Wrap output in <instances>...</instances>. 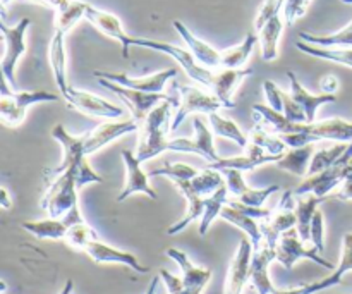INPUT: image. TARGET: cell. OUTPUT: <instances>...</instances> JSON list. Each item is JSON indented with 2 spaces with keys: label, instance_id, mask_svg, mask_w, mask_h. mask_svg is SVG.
<instances>
[{
  "label": "cell",
  "instance_id": "ee69618b",
  "mask_svg": "<svg viewBox=\"0 0 352 294\" xmlns=\"http://www.w3.org/2000/svg\"><path fill=\"white\" fill-rule=\"evenodd\" d=\"M250 141L251 143L258 145V147L265 148L268 154H274V155H284L287 151V145L285 141L282 140L278 134L270 133V131L263 129V127H254L250 134Z\"/></svg>",
  "mask_w": 352,
  "mask_h": 294
},
{
  "label": "cell",
  "instance_id": "484cf974",
  "mask_svg": "<svg viewBox=\"0 0 352 294\" xmlns=\"http://www.w3.org/2000/svg\"><path fill=\"white\" fill-rule=\"evenodd\" d=\"M305 131L311 134L315 141L330 140L339 141V143H351L352 141V123L340 119V117L306 123Z\"/></svg>",
  "mask_w": 352,
  "mask_h": 294
},
{
  "label": "cell",
  "instance_id": "8d00e7d4",
  "mask_svg": "<svg viewBox=\"0 0 352 294\" xmlns=\"http://www.w3.org/2000/svg\"><path fill=\"white\" fill-rule=\"evenodd\" d=\"M258 43L256 34L250 33L239 45L222 50V61H220V69H241L250 59L254 45Z\"/></svg>",
  "mask_w": 352,
  "mask_h": 294
},
{
  "label": "cell",
  "instance_id": "5b68a950",
  "mask_svg": "<svg viewBox=\"0 0 352 294\" xmlns=\"http://www.w3.org/2000/svg\"><path fill=\"white\" fill-rule=\"evenodd\" d=\"M31 21L28 17H23L17 24H14L12 28L7 26L6 23L0 24L3 34V41H6V52H3L2 57V74H3V83L12 88H16V67L19 59L26 54V31L30 28Z\"/></svg>",
  "mask_w": 352,
  "mask_h": 294
},
{
  "label": "cell",
  "instance_id": "ba28073f",
  "mask_svg": "<svg viewBox=\"0 0 352 294\" xmlns=\"http://www.w3.org/2000/svg\"><path fill=\"white\" fill-rule=\"evenodd\" d=\"M294 191H285L282 195L280 203L277 209L272 210V216L268 219L261 220V233H263V241L270 248H277L278 240L285 231L292 229L298 226V216H296V205L292 200Z\"/></svg>",
  "mask_w": 352,
  "mask_h": 294
},
{
  "label": "cell",
  "instance_id": "f1b7e54d",
  "mask_svg": "<svg viewBox=\"0 0 352 294\" xmlns=\"http://www.w3.org/2000/svg\"><path fill=\"white\" fill-rule=\"evenodd\" d=\"M48 55H50V65L54 71L55 85H57L58 93L65 95L69 90L67 83V54H65V33L55 30L54 36H52L50 48H48Z\"/></svg>",
  "mask_w": 352,
  "mask_h": 294
},
{
  "label": "cell",
  "instance_id": "74e56055",
  "mask_svg": "<svg viewBox=\"0 0 352 294\" xmlns=\"http://www.w3.org/2000/svg\"><path fill=\"white\" fill-rule=\"evenodd\" d=\"M210 127H212L213 134L220 138H227V140H232L239 145L241 148H246L250 145V138L244 134V131L237 126L234 120L227 119V117L220 116L219 112L208 114Z\"/></svg>",
  "mask_w": 352,
  "mask_h": 294
},
{
  "label": "cell",
  "instance_id": "277c9868",
  "mask_svg": "<svg viewBox=\"0 0 352 294\" xmlns=\"http://www.w3.org/2000/svg\"><path fill=\"white\" fill-rule=\"evenodd\" d=\"M275 258H277L278 264L284 269H287V271H291L296 265V262L301 260V258H308V260L322 265L327 271H336V267H333L330 262H327L325 258L322 257V253H320L313 244L308 246V244L301 240V236H299L296 227H292V229L285 231V233L282 234L280 240H278L277 243V248H275Z\"/></svg>",
  "mask_w": 352,
  "mask_h": 294
},
{
  "label": "cell",
  "instance_id": "be15d7a7",
  "mask_svg": "<svg viewBox=\"0 0 352 294\" xmlns=\"http://www.w3.org/2000/svg\"><path fill=\"white\" fill-rule=\"evenodd\" d=\"M340 2H344V3H351V6H352V0H340Z\"/></svg>",
  "mask_w": 352,
  "mask_h": 294
},
{
  "label": "cell",
  "instance_id": "44dd1931",
  "mask_svg": "<svg viewBox=\"0 0 352 294\" xmlns=\"http://www.w3.org/2000/svg\"><path fill=\"white\" fill-rule=\"evenodd\" d=\"M253 74V69H217L215 76H213V81L210 90H212V95H215L220 102L223 103L226 109H234L236 102L232 100L234 92L237 90V86L243 83L244 78Z\"/></svg>",
  "mask_w": 352,
  "mask_h": 294
},
{
  "label": "cell",
  "instance_id": "c3c4849f",
  "mask_svg": "<svg viewBox=\"0 0 352 294\" xmlns=\"http://www.w3.org/2000/svg\"><path fill=\"white\" fill-rule=\"evenodd\" d=\"M284 3L285 0H265V2L261 3L260 10H258L256 21H254V28H256V31H260L268 21L280 16V10H284Z\"/></svg>",
  "mask_w": 352,
  "mask_h": 294
},
{
  "label": "cell",
  "instance_id": "6da1fadb",
  "mask_svg": "<svg viewBox=\"0 0 352 294\" xmlns=\"http://www.w3.org/2000/svg\"><path fill=\"white\" fill-rule=\"evenodd\" d=\"M179 105L177 100H168V102H162L148 114V117L143 123V133H141L140 143L136 148V157L141 162H146L150 158L157 157V155L168 151V140L167 133V123L170 114V107Z\"/></svg>",
  "mask_w": 352,
  "mask_h": 294
},
{
  "label": "cell",
  "instance_id": "30bf717a",
  "mask_svg": "<svg viewBox=\"0 0 352 294\" xmlns=\"http://www.w3.org/2000/svg\"><path fill=\"white\" fill-rule=\"evenodd\" d=\"M195 124V138H175L168 140V151H182V154H195L205 158L208 164L219 162L220 155L217 154L215 143H213V131L206 127L199 117L192 119Z\"/></svg>",
  "mask_w": 352,
  "mask_h": 294
},
{
  "label": "cell",
  "instance_id": "7a4b0ae2",
  "mask_svg": "<svg viewBox=\"0 0 352 294\" xmlns=\"http://www.w3.org/2000/svg\"><path fill=\"white\" fill-rule=\"evenodd\" d=\"M78 167V165H76ZM76 167L67 169L60 174L48 178V189L41 198V209L48 213L52 219H64L72 209L79 207L78 200V178H76Z\"/></svg>",
  "mask_w": 352,
  "mask_h": 294
},
{
  "label": "cell",
  "instance_id": "7c38bea8",
  "mask_svg": "<svg viewBox=\"0 0 352 294\" xmlns=\"http://www.w3.org/2000/svg\"><path fill=\"white\" fill-rule=\"evenodd\" d=\"M140 126L141 124L134 117L124 120H107V123L100 124V126H96L89 133L82 134V138H85V154L93 155L95 151L102 150L103 147L116 141L117 138L136 133Z\"/></svg>",
  "mask_w": 352,
  "mask_h": 294
},
{
  "label": "cell",
  "instance_id": "9c48e42d",
  "mask_svg": "<svg viewBox=\"0 0 352 294\" xmlns=\"http://www.w3.org/2000/svg\"><path fill=\"white\" fill-rule=\"evenodd\" d=\"M65 100L67 107L78 110V112L86 114L91 117H103V119H119L124 116L122 107L116 105V103L109 102V100L102 98V96L95 95L86 90H78L69 86L67 93L62 95Z\"/></svg>",
  "mask_w": 352,
  "mask_h": 294
},
{
  "label": "cell",
  "instance_id": "d6986e66",
  "mask_svg": "<svg viewBox=\"0 0 352 294\" xmlns=\"http://www.w3.org/2000/svg\"><path fill=\"white\" fill-rule=\"evenodd\" d=\"M284 155H274L268 154L265 148L258 147V145L251 143L246 147V155H241V157H232V158H220L215 164H210V169H215V171H223V169H237L241 172H250L254 171L256 167L265 164H272L275 162L277 164Z\"/></svg>",
  "mask_w": 352,
  "mask_h": 294
},
{
  "label": "cell",
  "instance_id": "d6a6232c",
  "mask_svg": "<svg viewBox=\"0 0 352 294\" xmlns=\"http://www.w3.org/2000/svg\"><path fill=\"white\" fill-rule=\"evenodd\" d=\"M284 21L280 16L268 21L260 31H258V41L261 45V57L263 61L272 62L278 57V41H280Z\"/></svg>",
  "mask_w": 352,
  "mask_h": 294
},
{
  "label": "cell",
  "instance_id": "60d3db41",
  "mask_svg": "<svg viewBox=\"0 0 352 294\" xmlns=\"http://www.w3.org/2000/svg\"><path fill=\"white\" fill-rule=\"evenodd\" d=\"M352 272V233L346 234L342 240V255H340L339 265L336 267V271H332V274L327 275L322 279V284L325 289L333 288V286H339L342 282V277Z\"/></svg>",
  "mask_w": 352,
  "mask_h": 294
},
{
  "label": "cell",
  "instance_id": "11a10c76",
  "mask_svg": "<svg viewBox=\"0 0 352 294\" xmlns=\"http://www.w3.org/2000/svg\"><path fill=\"white\" fill-rule=\"evenodd\" d=\"M339 86H340L339 79H337L333 74L323 76L322 81H320V90H322L323 95H336Z\"/></svg>",
  "mask_w": 352,
  "mask_h": 294
},
{
  "label": "cell",
  "instance_id": "52a82bcc",
  "mask_svg": "<svg viewBox=\"0 0 352 294\" xmlns=\"http://www.w3.org/2000/svg\"><path fill=\"white\" fill-rule=\"evenodd\" d=\"M179 105L177 112L174 114V119H172L170 127L168 129L175 131L179 127V124L189 116V114H212L219 112V109H222L223 103L217 98L215 95H210V93L201 92L199 88L195 86H179Z\"/></svg>",
  "mask_w": 352,
  "mask_h": 294
},
{
  "label": "cell",
  "instance_id": "7402d4cb",
  "mask_svg": "<svg viewBox=\"0 0 352 294\" xmlns=\"http://www.w3.org/2000/svg\"><path fill=\"white\" fill-rule=\"evenodd\" d=\"M172 26H174V30L177 31L179 36L184 40V43L188 45L189 52L195 55L196 61H198L199 64L205 65V67H208V69H220L222 52L217 50V48H213L212 45L206 43L205 40H201V38L196 36V34L192 33V31L189 30L184 23H181V21H174V23H172Z\"/></svg>",
  "mask_w": 352,
  "mask_h": 294
},
{
  "label": "cell",
  "instance_id": "681fc988",
  "mask_svg": "<svg viewBox=\"0 0 352 294\" xmlns=\"http://www.w3.org/2000/svg\"><path fill=\"white\" fill-rule=\"evenodd\" d=\"M160 279L164 281L165 288H167L168 294H201L203 289H195V288H188L182 281V277H177V275H172L170 272L162 269L160 271Z\"/></svg>",
  "mask_w": 352,
  "mask_h": 294
},
{
  "label": "cell",
  "instance_id": "e0dca14e",
  "mask_svg": "<svg viewBox=\"0 0 352 294\" xmlns=\"http://www.w3.org/2000/svg\"><path fill=\"white\" fill-rule=\"evenodd\" d=\"M85 19L89 21V23H91L96 30L102 31L105 36L119 41L120 47H122V55L124 57H129V48L133 47V36L124 31L122 23H120V19L116 16V14L107 12V10H102V9H96V7L93 6H88Z\"/></svg>",
  "mask_w": 352,
  "mask_h": 294
},
{
  "label": "cell",
  "instance_id": "680465c9",
  "mask_svg": "<svg viewBox=\"0 0 352 294\" xmlns=\"http://www.w3.org/2000/svg\"><path fill=\"white\" fill-rule=\"evenodd\" d=\"M0 203H2V209L3 210H9L12 207V200H10L9 191L6 188L0 189Z\"/></svg>",
  "mask_w": 352,
  "mask_h": 294
},
{
  "label": "cell",
  "instance_id": "f6af8a7d",
  "mask_svg": "<svg viewBox=\"0 0 352 294\" xmlns=\"http://www.w3.org/2000/svg\"><path fill=\"white\" fill-rule=\"evenodd\" d=\"M96 240H100L98 234H96V231L93 229L91 226H88V224H86V220L85 222H79V224H76V226L69 227L67 234H65V238H64V241L69 244V246L76 248V250H81V251L85 250V248L88 246L91 241H96Z\"/></svg>",
  "mask_w": 352,
  "mask_h": 294
},
{
  "label": "cell",
  "instance_id": "7dc6e473",
  "mask_svg": "<svg viewBox=\"0 0 352 294\" xmlns=\"http://www.w3.org/2000/svg\"><path fill=\"white\" fill-rule=\"evenodd\" d=\"M198 169L191 167L188 164H167L160 169H153V171L148 172L150 178H158V176H167L172 181H177V179H192L198 174Z\"/></svg>",
  "mask_w": 352,
  "mask_h": 294
},
{
  "label": "cell",
  "instance_id": "94428289",
  "mask_svg": "<svg viewBox=\"0 0 352 294\" xmlns=\"http://www.w3.org/2000/svg\"><path fill=\"white\" fill-rule=\"evenodd\" d=\"M158 282H160V275H157V277H153V281H151V284L148 286L146 293H144V294H155V291H157Z\"/></svg>",
  "mask_w": 352,
  "mask_h": 294
},
{
  "label": "cell",
  "instance_id": "f35d334b",
  "mask_svg": "<svg viewBox=\"0 0 352 294\" xmlns=\"http://www.w3.org/2000/svg\"><path fill=\"white\" fill-rule=\"evenodd\" d=\"M302 41L311 45H318V47H346L352 48V21L342 30L336 31V33L330 34H315L308 33V31H302L299 34Z\"/></svg>",
  "mask_w": 352,
  "mask_h": 294
},
{
  "label": "cell",
  "instance_id": "2e32d148",
  "mask_svg": "<svg viewBox=\"0 0 352 294\" xmlns=\"http://www.w3.org/2000/svg\"><path fill=\"white\" fill-rule=\"evenodd\" d=\"M253 253H254L253 243H251L250 238L244 236L243 240H241L239 248H237L232 262H230L229 272H227L226 294H243L248 281H250Z\"/></svg>",
  "mask_w": 352,
  "mask_h": 294
},
{
  "label": "cell",
  "instance_id": "d4e9b609",
  "mask_svg": "<svg viewBox=\"0 0 352 294\" xmlns=\"http://www.w3.org/2000/svg\"><path fill=\"white\" fill-rule=\"evenodd\" d=\"M254 119H256V126L263 127V129L270 131V133L278 134H291V133H299V131H305L306 123H292L282 112L272 109L270 105H253Z\"/></svg>",
  "mask_w": 352,
  "mask_h": 294
},
{
  "label": "cell",
  "instance_id": "6125c7cd",
  "mask_svg": "<svg viewBox=\"0 0 352 294\" xmlns=\"http://www.w3.org/2000/svg\"><path fill=\"white\" fill-rule=\"evenodd\" d=\"M72 289H74V282H72L71 279H69V281L64 284V288H62V291L58 293V294H71Z\"/></svg>",
  "mask_w": 352,
  "mask_h": 294
},
{
  "label": "cell",
  "instance_id": "f907efd6",
  "mask_svg": "<svg viewBox=\"0 0 352 294\" xmlns=\"http://www.w3.org/2000/svg\"><path fill=\"white\" fill-rule=\"evenodd\" d=\"M309 243L320 253H323V250H325V219H323V212L320 209L316 210L315 217L311 220V240H309Z\"/></svg>",
  "mask_w": 352,
  "mask_h": 294
},
{
  "label": "cell",
  "instance_id": "b9f144b4",
  "mask_svg": "<svg viewBox=\"0 0 352 294\" xmlns=\"http://www.w3.org/2000/svg\"><path fill=\"white\" fill-rule=\"evenodd\" d=\"M347 145L349 143H337V145H332V147H329V148L316 150L315 155H313V158H311V164H309L308 176L316 174V172H322V171H325V169L332 167V165L336 164L340 157H342V154L346 151Z\"/></svg>",
  "mask_w": 352,
  "mask_h": 294
},
{
  "label": "cell",
  "instance_id": "816d5d0a",
  "mask_svg": "<svg viewBox=\"0 0 352 294\" xmlns=\"http://www.w3.org/2000/svg\"><path fill=\"white\" fill-rule=\"evenodd\" d=\"M282 100H284V110H282V114H284L289 120H292V123H308L305 109H302L301 103H298L292 98L291 93L284 92Z\"/></svg>",
  "mask_w": 352,
  "mask_h": 294
},
{
  "label": "cell",
  "instance_id": "4fadbf2b",
  "mask_svg": "<svg viewBox=\"0 0 352 294\" xmlns=\"http://www.w3.org/2000/svg\"><path fill=\"white\" fill-rule=\"evenodd\" d=\"M96 79H107V81L117 83L126 88L138 90V92H148V93H162L168 79H174L177 76L175 69H167V71L155 72V74L144 76V78H133V76L126 74V72H105V71H95L93 72Z\"/></svg>",
  "mask_w": 352,
  "mask_h": 294
},
{
  "label": "cell",
  "instance_id": "83f0119b",
  "mask_svg": "<svg viewBox=\"0 0 352 294\" xmlns=\"http://www.w3.org/2000/svg\"><path fill=\"white\" fill-rule=\"evenodd\" d=\"M165 255H167L168 258H172V260L179 265V269H181L182 272L181 277L188 288H195V289L206 288V284H208L210 279H212V271H210V269L195 265L191 260H189L188 255H186L184 251L177 250V248H168V250L165 251Z\"/></svg>",
  "mask_w": 352,
  "mask_h": 294
},
{
  "label": "cell",
  "instance_id": "6f0895ef",
  "mask_svg": "<svg viewBox=\"0 0 352 294\" xmlns=\"http://www.w3.org/2000/svg\"><path fill=\"white\" fill-rule=\"evenodd\" d=\"M9 2H12V0H2V7H6ZM36 2H43L47 3V6H50L54 10H60L64 9L71 0H36Z\"/></svg>",
  "mask_w": 352,
  "mask_h": 294
},
{
  "label": "cell",
  "instance_id": "d590c367",
  "mask_svg": "<svg viewBox=\"0 0 352 294\" xmlns=\"http://www.w3.org/2000/svg\"><path fill=\"white\" fill-rule=\"evenodd\" d=\"M229 188H227V182L226 185L220 186L212 196H206L205 198V210H203V216L199 219V234L205 236L208 233L210 226H212L213 220L222 213L223 207L227 205L229 202Z\"/></svg>",
  "mask_w": 352,
  "mask_h": 294
},
{
  "label": "cell",
  "instance_id": "ac0fdd59",
  "mask_svg": "<svg viewBox=\"0 0 352 294\" xmlns=\"http://www.w3.org/2000/svg\"><path fill=\"white\" fill-rule=\"evenodd\" d=\"M222 172L226 176V182H227V188H229V193H232L236 196V200L239 202L246 203L250 207H263V203L267 202L268 196H272L274 193H277L278 186L277 185H272L267 186L263 189H253L246 185L243 178V172L237 171V169H223Z\"/></svg>",
  "mask_w": 352,
  "mask_h": 294
},
{
  "label": "cell",
  "instance_id": "91938a15",
  "mask_svg": "<svg viewBox=\"0 0 352 294\" xmlns=\"http://www.w3.org/2000/svg\"><path fill=\"white\" fill-rule=\"evenodd\" d=\"M342 176H344V181H346V179H352V157L344 162Z\"/></svg>",
  "mask_w": 352,
  "mask_h": 294
},
{
  "label": "cell",
  "instance_id": "9f6ffc18",
  "mask_svg": "<svg viewBox=\"0 0 352 294\" xmlns=\"http://www.w3.org/2000/svg\"><path fill=\"white\" fill-rule=\"evenodd\" d=\"M337 200H342V202H351L352 200V179H346L342 185L339 186L336 193Z\"/></svg>",
  "mask_w": 352,
  "mask_h": 294
},
{
  "label": "cell",
  "instance_id": "8fae6325",
  "mask_svg": "<svg viewBox=\"0 0 352 294\" xmlns=\"http://www.w3.org/2000/svg\"><path fill=\"white\" fill-rule=\"evenodd\" d=\"M100 85L105 86L109 92L116 93L117 96L126 102V105L129 107L131 114H133L134 119L138 120L140 124L144 123V119L148 117V114L162 102H168L170 98L168 95H164V93H148V92H138V90H131L126 88V86H120L117 83L107 81V79H98Z\"/></svg>",
  "mask_w": 352,
  "mask_h": 294
},
{
  "label": "cell",
  "instance_id": "db71d44e",
  "mask_svg": "<svg viewBox=\"0 0 352 294\" xmlns=\"http://www.w3.org/2000/svg\"><path fill=\"white\" fill-rule=\"evenodd\" d=\"M263 90H265V96H267L268 100V105H270L274 110H277V112H282V110H284V100H282L284 92H282L274 81H265Z\"/></svg>",
  "mask_w": 352,
  "mask_h": 294
},
{
  "label": "cell",
  "instance_id": "f546056e",
  "mask_svg": "<svg viewBox=\"0 0 352 294\" xmlns=\"http://www.w3.org/2000/svg\"><path fill=\"white\" fill-rule=\"evenodd\" d=\"M220 217H222L223 220H227V222L234 224L236 227H239V229L251 240L254 251L260 250V248L263 246L265 241H263V233H261V226L256 222L254 217L246 216L244 212H241V210L234 209V207L230 205L223 207Z\"/></svg>",
  "mask_w": 352,
  "mask_h": 294
},
{
  "label": "cell",
  "instance_id": "e575fe53",
  "mask_svg": "<svg viewBox=\"0 0 352 294\" xmlns=\"http://www.w3.org/2000/svg\"><path fill=\"white\" fill-rule=\"evenodd\" d=\"M24 231L33 234L34 238L38 240H52V241H58L64 240L65 234H67L69 227L65 226L64 220L62 219H48L43 220H28V222L21 224Z\"/></svg>",
  "mask_w": 352,
  "mask_h": 294
},
{
  "label": "cell",
  "instance_id": "bcb514c9",
  "mask_svg": "<svg viewBox=\"0 0 352 294\" xmlns=\"http://www.w3.org/2000/svg\"><path fill=\"white\" fill-rule=\"evenodd\" d=\"M26 112V107L19 105L12 96L2 95V98H0V117H2L3 124L10 127H17L19 124H23Z\"/></svg>",
  "mask_w": 352,
  "mask_h": 294
},
{
  "label": "cell",
  "instance_id": "cb8c5ba5",
  "mask_svg": "<svg viewBox=\"0 0 352 294\" xmlns=\"http://www.w3.org/2000/svg\"><path fill=\"white\" fill-rule=\"evenodd\" d=\"M275 258V250L268 246L267 243H263V246L260 250H256L253 253V260H251V271H250V281L254 286L258 294H274L275 288L270 281V275H268V267Z\"/></svg>",
  "mask_w": 352,
  "mask_h": 294
},
{
  "label": "cell",
  "instance_id": "ab89813d",
  "mask_svg": "<svg viewBox=\"0 0 352 294\" xmlns=\"http://www.w3.org/2000/svg\"><path fill=\"white\" fill-rule=\"evenodd\" d=\"M88 6L89 3L82 2V0H71L64 9L55 10V30L67 34L78 21L85 19Z\"/></svg>",
  "mask_w": 352,
  "mask_h": 294
},
{
  "label": "cell",
  "instance_id": "4dcf8cb0",
  "mask_svg": "<svg viewBox=\"0 0 352 294\" xmlns=\"http://www.w3.org/2000/svg\"><path fill=\"white\" fill-rule=\"evenodd\" d=\"M315 151V143L299 148H289L284 154V157L277 162V165L280 169H284V171L291 172V174L299 176V178H306Z\"/></svg>",
  "mask_w": 352,
  "mask_h": 294
},
{
  "label": "cell",
  "instance_id": "8992f818",
  "mask_svg": "<svg viewBox=\"0 0 352 294\" xmlns=\"http://www.w3.org/2000/svg\"><path fill=\"white\" fill-rule=\"evenodd\" d=\"M351 157H352V141L347 145L342 157H340L332 167L325 169V171L322 172H316V174L306 176L305 181L299 185V188L294 189V195L298 196L316 195L320 196V198H327V196L330 195V191L339 188V186L344 182V176H342L344 162Z\"/></svg>",
  "mask_w": 352,
  "mask_h": 294
},
{
  "label": "cell",
  "instance_id": "3957f363",
  "mask_svg": "<svg viewBox=\"0 0 352 294\" xmlns=\"http://www.w3.org/2000/svg\"><path fill=\"white\" fill-rule=\"evenodd\" d=\"M133 45L134 47L150 48V50H157V52H162V54L170 55L172 59H175V61L179 62V65L184 69L186 74H188L192 81H196L201 86H208V88L212 86L215 71L199 64V62L196 61L195 55H192L189 50H186V48L177 47V45H172V43H165V41L150 40V38H136V36H133Z\"/></svg>",
  "mask_w": 352,
  "mask_h": 294
},
{
  "label": "cell",
  "instance_id": "4316f807",
  "mask_svg": "<svg viewBox=\"0 0 352 294\" xmlns=\"http://www.w3.org/2000/svg\"><path fill=\"white\" fill-rule=\"evenodd\" d=\"M287 78H289V85H291L292 98L302 105L308 123H315L316 112H318L320 107L327 105V103L337 102L336 95H323V93H320V95H313V93H309L308 90L299 83V79L296 78V74L292 71L287 72Z\"/></svg>",
  "mask_w": 352,
  "mask_h": 294
},
{
  "label": "cell",
  "instance_id": "f5cc1de1",
  "mask_svg": "<svg viewBox=\"0 0 352 294\" xmlns=\"http://www.w3.org/2000/svg\"><path fill=\"white\" fill-rule=\"evenodd\" d=\"M309 3H311V0H285L284 10H282V12H284L285 23H287L289 26H292L299 17L305 16Z\"/></svg>",
  "mask_w": 352,
  "mask_h": 294
},
{
  "label": "cell",
  "instance_id": "1f68e13d",
  "mask_svg": "<svg viewBox=\"0 0 352 294\" xmlns=\"http://www.w3.org/2000/svg\"><path fill=\"white\" fill-rule=\"evenodd\" d=\"M325 200L327 198H320L316 195H302L296 202V216H298L296 229H298L299 236L305 243H309V240H311V220L318 210L320 203H323Z\"/></svg>",
  "mask_w": 352,
  "mask_h": 294
},
{
  "label": "cell",
  "instance_id": "836d02e7",
  "mask_svg": "<svg viewBox=\"0 0 352 294\" xmlns=\"http://www.w3.org/2000/svg\"><path fill=\"white\" fill-rule=\"evenodd\" d=\"M296 48L301 50L302 54H308L311 57L323 59V61L336 62V64L347 65L352 69V48L346 47H318V45L306 43V41L299 40L296 43Z\"/></svg>",
  "mask_w": 352,
  "mask_h": 294
},
{
  "label": "cell",
  "instance_id": "9a60e30c",
  "mask_svg": "<svg viewBox=\"0 0 352 294\" xmlns=\"http://www.w3.org/2000/svg\"><path fill=\"white\" fill-rule=\"evenodd\" d=\"M120 155H122L124 165H126V182H124L122 191L117 196V202H124L134 193H144L148 198L157 200V191L150 185V176L141 169L143 162L131 150H122Z\"/></svg>",
  "mask_w": 352,
  "mask_h": 294
},
{
  "label": "cell",
  "instance_id": "7bdbcfd3",
  "mask_svg": "<svg viewBox=\"0 0 352 294\" xmlns=\"http://www.w3.org/2000/svg\"><path fill=\"white\" fill-rule=\"evenodd\" d=\"M222 172L215 171V169H205V171H199L195 178L191 179V185L196 191L201 196H212L217 189L222 185H226V179L222 178Z\"/></svg>",
  "mask_w": 352,
  "mask_h": 294
},
{
  "label": "cell",
  "instance_id": "ffe728a7",
  "mask_svg": "<svg viewBox=\"0 0 352 294\" xmlns=\"http://www.w3.org/2000/svg\"><path fill=\"white\" fill-rule=\"evenodd\" d=\"M82 251H85L93 262H96V264H120L133 269V271L138 272V274H148V272H150V269L141 265V262L138 260L133 253L117 250V248L110 246V244L103 243V241L100 240L91 241V243H89Z\"/></svg>",
  "mask_w": 352,
  "mask_h": 294
},
{
  "label": "cell",
  "instance_id": "5bb4252c",
  "mask_svg": "<svg viewBox=\"0 0 352 294\" xmlns=\"http://www.w3.org/2000/svg\"><path fill=\"white\" fill-rule=\"evenodd\" d=\"M52 138L60 145L62 150H64V155H62V162L57 167L47 171V174H45L47 178H54V176L60 174V172L67 171V169L82 164L88 158V155L85 154V138L69 134L62 124H57L52 129Z\"/></svg>",
  "mask_w": 352,
  "mask_h": 294
},
{
  "label": "cell",
  "instance_id": "603a6c76",
  "mask_svg": "<svg viewBox=\"0 0 352 294\" xmlns=\"http://www.w3.org/2000/svg\"><path fill=\"white\" fill-rule=\"evenodd\" d=\"M174 185L175 188L182 193L186 202H188V210H186V216L182 217L179 222H175L174 226H170L167 229V234H170V236L184 231L192 220L201 219L203 210H205V196H201L195 188H192L191 179H177V181H174Z\"/></svg>",
  "mask_w": 352,
  "mask_h": 294
}]
</instances>
